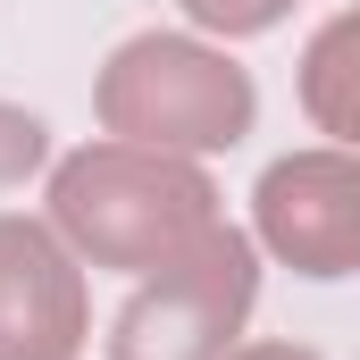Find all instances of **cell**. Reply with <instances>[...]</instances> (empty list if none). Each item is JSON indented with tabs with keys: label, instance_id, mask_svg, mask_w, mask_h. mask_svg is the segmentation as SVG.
I'll return each mask as SVG.
<instances>
[{
	"label": "cell",
	"instance_id": "obj_1",
	"mask_svg": "<svg viewBox=\"0 0 360 360\" xmlns=\"http://www.w3.org/2000/svg\"><path fill=\"white\" fill-rule=\"evenodd\" d=\"M51 226L84 252L92 269H168L201 235H218V193L210 176L176 151H143V143H84L76 160H59L51 176Z\"/></svg>",
	"mask_w": 360,
	"mask_h": 360
},
{
	"label": "cell",
	"instance_id": "obj_2",
	"mask_svg": "<svg viewBox=\"0 0 360 360\" xmlns=\"http://www.w3.org/2000/svg\"><path fill=\"white\" fill-rule=\"evenodd\" d=\"M252 117H260L252 76L193 34H134L101 68V126L143 151H176V160L235 151Z\"/></svg>",
	"mask_w": 360,
	"mask_h": 360
},
{
	"label": "cell",
	"instance_id": "obj_3",
	"mask_svg": "<svg viewBox=\"0 0 360 360\" xmlns=\"http://www.w3.org/2000/svg\"><path fill=\"white\" fill-rule=\"evenodd\" d=\"M252 302H260V252L252 235L218 226L184 260L143 276V293L117 310L109 360H226Z\"/></svg>",
	"mask_w": 360,
	"mask_h": 360
},
{
	"label": "cell",
	"instance_id": "obj_4",
	"mask_svg": "<svg viewBox=\"0 0 360 360\" xmlns=\"http://www.w3.org/2000/svg\"><path fill=\"white\" fill-rule=\"evenodd\" d=\"M252 226L293 276L360 269V151H293L252 193Z\"/></svg>",
	"mask_w": 360,
	"mask_h": 360
},
{
	"label": "cell",
	"instance_id": "obj_5",
	"mask_svg": "<svg viewBox=\"0 0 360 360\" xmlns=\"http://www.w3.org/2000/svg\"><path fill=\"white\" fill-rule=\"evenodd\" d=\"M92 327L84 269L59 226L0 218V360H76Z\"/></svg>",
	"mask_w": 360,
	"mask_h": 360
},
{
	"label": "cell",
	"instance_id": "obj_6",
	"mask_svg": "<svg viewBox=\"0 0 360 360\" xmlns=\"http://www.w3.org/2000/svg\"><path fill=\"white\" fill-rule=\"evenodd\" d=\"M302 109L319 134H335L344 151H360V8L327 17L302 51Z\"/></svg>",
	"mask_w": 360,
	"mask_h": 360
},
{
	"label": "cell",
	"instance_id": "obj_7",
	"mask_svg": "<svg viewBox=\"0 0 360 360\" xmlns=\"http://www.w3.org/2000/svg\"><path fill=\"white\" fill-rule=\"evenodd\" d=\"M42 151H51V126H42L34 109H8V101H0V184H25L42 168Z\"/></svg>",
	"mask_w": 360,
	"mask_h": 360
},
{
	"label": "cell",
	"instance_id": "obj_8",
	"mask_svg": "<svg viewBox=\"0 0 360 360\" xmlns=\"http://www.w3.org/2000/svg\"><path fill=\"white\" fill-rule=\"evenodd\" d=\"M176 8L201 25V34H226V42H235V34H269L293 0H176Z\"/></svg>",
	"mask_w": 360,
	"mask_h": 360
},
{
	"label": "cell",
	"instance_id": "obj_9",
	"mask_svg": "<svg viewBox=\"0 0 360 360\" xmlns=\"http://www.w3.org/2000/svg\"><path fill=\"white\" fill-rule=\"evenodd\" d=\"M226 360H319V352H302V344H243V352H226Z\"/></svg>",
	"mask_w": 360,
	"mask_h": 360
}]
</instances>
